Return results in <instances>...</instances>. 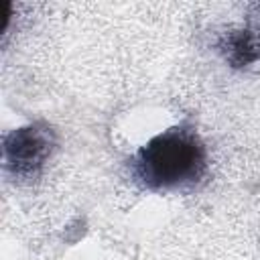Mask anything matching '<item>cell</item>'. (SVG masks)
<instances>
[{"label":"cell","instance_id":"obj_1","mask_svg":"<svg viewBox=\"0 0 260 260\" xmlns=\"http://www.w3.org/2000/svg\"><path fill=\"white\" fill-rule=\"evenodd\" d=\"M203 150L197 140L181 130H169L152 138L140 150L142 177L158 187H171L199 175Z\"/></svg>","mask_w":260,"mask_h":260},{"label":"cell","instance_id":"obj_2","mask_svg":"<svg viewBox=\"0 0 260 260\" xmlns=\"http://www.w3.org/2000/svg\"><path fill=\"white\" fill-rule=\"evenodd\" d=\"M6 162L16 173H32L49 154V138L43 130L20 128L14 130L4 144Z\"/></svg>","mask_w":260,"mask_h":260},{"label":"cell","instance_id":"obj_3","mask_svg":"<svg viewBox=\"0 0 260 260\" xmlns=\"http://www.w3.org/2000/svg\"><path fill=\"white\" fill-rule=\"evenodd\" d=\"M225 57L234 67H244L260 59V37L250 30H238L225 41Z\"/></svg>","mask_w":260,"mask_h":260}]
</instances>
